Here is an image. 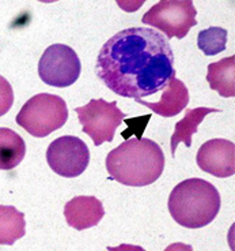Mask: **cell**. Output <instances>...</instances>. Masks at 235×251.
<instances>
[{
    "label": "cell",
    "mask_w": 235,
    "mask_h": 251,
    "mask_svg": "<svg viewBox=\"0 0 235 251\" xmlns=\"http://www.w3.org/2000/svg\"><path fill=\"white\" fill-rule=\"evenodd\" d=\"M97 75L121 97H147L161 92L175 76L173 50L169 40L154 29H124L99 50Z\"/></svg>",
    "instance_id": "1"
},
{
    "label": "cell",
    "mask_w": 235,
    "mask_h": 251,
    "mask_svg": "<svg viewBox=\"0 0 235 251\" xmlns=\"http://www.w3.org/2000/svg\"><path fill=\"white\" fill-rule=\"evenodd\" d=\"M106 170L113 180L124 186H149L161 177L165 154L151 139L130 138L107 154Z\"/></svg>",
    "instance_id": "2"
},
{
    "label": "cell",
    "mask_w": 235,
    "mask_h": 251,
    "mask_svg": "<svg viewBox=\"0 0 235 251\" xmlns=\"http://www.w3.org/2000/svg\"><path fill=\"white\" fill-rule=\"evenodd\" d=\"M222 200L216 187L204 179H186L173 188L169 212L180 226L191 229L208 226L220 210Z\"/></svg>",
    "instance_id": "3"
},
{
    "label": "cell",
    "mask_w": 235,
    "mask_h": 251,
    "mask_svg": "<svg viewBox=\"0 0 235 251\" xmlns=\"http://www.w3.org/2000/svg\"><path fill=\"white\" fill-rule=\"evenodd\" d=\"M68 119L67 104L60 96L40 93L33 96L17 115V123L33 137L43 138L62 128Z\"/></svg>",
    "instance_id": "4"
},
{
    "label": "cell",
    "mask_w": 235,
    "mask_h": 251,
    "mask_svg": "<svg viewBox=\"0 0 235 251\" xmlns=\"http://www.w3.org/2000/svg\"><path fill=\"white\" fill-rule=\"evenodd\" d=\"M197 11L192 0H162L143 15L142 22L159 29L170 38H184L196 22Z\"/></svg>",
    "instance_id": "5"
},
{
    "label": "cell",
    "mask_w": 235,
    "mask_h": 251,
    "mask_svg": "<svg viewBox=\"0 0 235 251\" xmlns=\"http://www.w3.org/2000/svg\"><path fill=\"white\" fill-rule=\"evenodd\" d=\"M79 116L83 132L93 139L95 146L104 142H111L117 127L127 118L124 112L117 108V102H107L104 99H94L85 107L75 108Z\"/></svg>",
    "instance_id": "6"
},
{
    "label": "cell",
    "mask_w": 235,
    "mask_h": 251,
    "mask_svg": "<svg viewBox=\"0 0 235 251\" xmlns=\"http://www.w3.org/2000/svg\"><path fill=\"white\" fill-rule=\"evenodd\" d=\"M82 64L71 47L53 44L48 47L38 62V75L53 88H67L74 85L81 75Z\"/></svg>",
    "instance_id": "7"
},
{
    "label": "cell",
    "mask_w": 235,
    "mask_h": 251,
    "mask_svg": "<svg viewBox=\"0 0 235 251\" xmlns=\"http://www.w3.org/2000/svg\"><path fill=\"white\" fill-rule=\"evenodd\" d=\"M50 170L63 177H76L86 171L90 163V151L78 137L64 135L55 139L46 151Z\"/></svg>",
    "instance_id": "8"
},
{
    "label": "cell",
    "mask_w": 235,
    "mask_h": 251,
    "mask_svg": "<svg viewBox=\"0 0 235 251\" xmlns=\"http://www.w3.org/2000/svg\"><path fill=\"white\" fill-rule=\"evenodd\" d=\"M198 168L216 177H230L235 174V145L229 139H211L198 149Z\"/></svg>",
    "instance_id": "9"
},
{
    "label": "cell",
    "mask_w": 235,
    "mask_h": 251,
    "mask_svg": "<svg viewBox=\"0 0 235 251\" xmlns=\"http://www.w3.org/2000/svg\"><path fill=\"white\" fill-rule=\"evenodd\" d=\"M64 216L67 224L78 231L95 226L105 216L102 202L95 197L81 195L75 197L64 206Z\"/></svg>",
    "instance_id": "10"
},
{
    "label": "cell",
    "mask_w": 235,
    "mask_h": 251,
    "mask_svg": "<svg viewBox=\"0 0 235 251\" xmlns=\"http://www.w3.org/2000/svg\"><path fill=\"white\" fill-rule=\"evenodd\" d=\"M135 101L139 104L146 105L159 116L173 118L175 115H180L188 107L189 92H188L185 83L174 76L169 81L166 89L163 92V96L158 102H149V101H144L142 99H137Z\"/></svg>",
    "instance_id": "11"
},
{
    "label": "cell",
    "mask_w": 235,
    "mask_h": 251,
    "mask_svg": "<svg viewBox=\"0 0 235 251\" xmlns=\"http://www.w3.org/2000/svg\"><path fill=\"white\" fill-rule=\"evenodd\" d=\"M207 81L210 88L222 97L235 96V56L224 57L222 60L211 63L207 71Z\"/></svg>",
    "instance_id": "12"
},
{
    "label": "cell",
    "mask_w": 235,
    "mask_h": 251,
    "mask_svg": "<svg viewBox=\"0 0 235 251\" xmlns=\"http://www.w3.org/2000/svg\"><path fill=\"white\" fill-rule=\"evenodd\" d=\"M212 112H220V109H215V108H193V109H186L184 119L180 120L175 128H174V134L171 135L170 139V145H171V154L173 157L175 156V151L180 142H184L186 148L192 146V135L194 132H197L198 126L204 120L207 115Z\"/></svg>",
    "instance_id": "13"
},
{
    "label": "cell",
    "mask_w": 235,
    "mask_h": 251,
    "mask_svg": "<svg viewBox=\"0 0 235 251\" xmlns=\"http://www.w3.org/2000/svg\"><path fill=\"white\" fill-rule=\"evenodd\" d=\"M26 144L23 138L11 128L0 127V170L11 171L25 158Z\"/></svg>",
    "instance_id": "14"
},
{
    "label": "cell",
    "mask_w": 235,
    "mask_h": 251,
    "mask_svg": "<svg viewBox=\"0 0 235 251\" xmlns=\"http://www.w3.org/2000/svg\"><path fill=\"white\" fill-rule=\"evenodd\" d=\"M25 233V214L17 207L0 205V246H13Z\"/></svg>",
    "instance_id": "15"
},
{
    "label": "cell",
    "mask_w": 235,
    "mask_h": 251,
    "mask_svg": "<svg viewBox=\"0 0 235 251\" xmlns=\"http://www.w3.org/2000/svg\"><path fill=\"white\" fill-rule=\"evenodd\" d=\"M227 30L212 26L198 33L197 45L207 56H215L227 47Z\"/></svg>",
    "instance_id": "16"
},
{
    "label": "cell",
    "mask_w": 235,
    "mask_h": 251,
    "mask_svg": "<svg viewBox=\"0 0 235 251\" xmlns=\"http://www.w3.org/2000/svg\"><path fill=\"white\" fill-rule=\"evenodd\" d=\"M14 104V92L10 82L0 75V118L4 116Z\"/></svg>",
    "instance_id": "17"
},
{
    "label": "cell",
    "mask_w": 235,
    "mask_h": 251,
    "mask_svg": "<svg viewBox=\"0 0 235 251\" xmlns=\"http://www.w3.org/2000/svg\"><path fill=\"white\" fill-rule=\"evenodd\" d=\"M107 251H146L140 246L120 245L118 247H107Z\"/></svg>",
    "instance_id": "18"
},
{
    "label": "cell",
    "mask_w": 235,
    "mask_h": 251,
    "mask_svg": "<svg viewBox=\"0 0 235 251\" xmlns=\"http://www.w3.org/2000/svg\"><path fill=\"white\" fill-rule=\"evenodd\" d=\"M165 251H193V247L191 245H185V243H173L166 247Z\"/></svg>",
    "instance_id": "19"
}]
</instances>
